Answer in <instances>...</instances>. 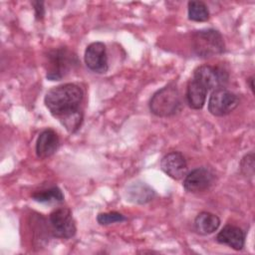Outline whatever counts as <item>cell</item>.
Segmentation results:
<instances>
[{"mask_svg":"<svg viewBox=\"0 0 255 255\" xmlns=\"http://www.w3.org/2000/svg\"><path fill=\"white\" fill-rule=\"evenodd\" d=\"M60 123L65 127V128L73 133L75 131H77L81 125H82V122H83V113L82 111H78V112H75V113H71V114H68L66 116H63V117H60L58 118Z\"/></svg>","mask_w":255,"mask_h":255,"instance_id":"obj_18","label":"cell"},{"mask_svg":"<svg viewBox=\"0 0 255 255\" xmlns=\"http://www.w3.org/2000/svg\"><path fill=\"white\" fill-rule=\"evenodd\" d=\"M188 19L195 22H205L209 19V9L207 5L198 0L189 1L187 4Z\"/></svg>","mask_w":255,"mask_h":255,"instance_id":"obj_16","label":"cell"},{"mask_svg":"<svg viewBox=\"0 0 255 255\" xmlns=\"http://www.w3.org/2000/svg\"><path fill=\"white\" fill-rule=\"evenodd\" d=\"M219 225V217L208 211L200 212L194 219L195 231L200 235H209L215 232Z\"/></svg>","mask_w":255,"mask_h":255,"instance_id":"obj_15","label":"cell"},{"mask_svg":"<svg viewBox=\"0 0 255 255\" xmlns=\"http://www.w3.org/2000/svg\"><path fill=\"white\" fill-rule=\"evenodd\" d=\"M239 105V98L233 92L221 88L212 92L208 100V112L215 117H224L233 112Z\"/></svg>","mask_w":255,"mask_h":255,"instance_id":"obj_6","label":"cell"},{"mask_svg":"<svg viewBox=\"0 0 255 255\" xmlns=\"http://www.w3.org/2000/svg\"><path fill=\"white\" fill-rule=\"evenodd\" d=\"M191 48L194 54L203 59L221 55L225 52V43L218 30L208 28L193 32Z\"/></svg>","mask_w":255,"mask_h":255,"instance_id":"obj_2","label":"cell"},{"mask_svg":"<svg viewBox=\"0 0 255 255\" xmlns=\"http://www.w3.org/2000/svg\"><path fill=\"white\" fill-rule=\"evenodd\" d=\"M214 182V171L208 167L200 166L192 169L184 176L183 187L188 192L198 193L209 189Z\"/></svg>","mask_w":255,"mask_h":255,"instance_id":"obj_8","label":"cell"},{"mask_svg":"<svg viewBox=\"0 0 255 255\" xmlns=\"http://www.w3.org/2000/svg\"><path fill=\"white\" fill-rule=\"evenodd\" d=\"M254 152L251 151L242 157L240 161V170L244 176L252 178L254 175Z\"/></svg>","mask_w":255,"mask_h":255,"instance_id":"obj_20","label":"cell"},{"mask_svg":"<svg viewBox=\"0 0 255 255\" xmlns=\"http://www.w3.org/2000/svg\"><path fill=\"white\" fill-rule=\"evenodd\" d=\"M208 90L199 82L191 78L186 88V102L193 110H200L203 108Z\"/></svg>","mask_w":255,"mask_h":255,"instance_id":"obj_14","label":"cell"},{"mask_svg":"<svg viewBox=\"0 0 255 255\" xmlns=\"http://www.w3.org/2000/svg\"><path fill=\"white\" fill-rule=\"evenodd\" d=\"M59 136L52 128L44 129L36 141V154L39 158H47L53 155L59 147Z\"/></svg>","mask_w":255,"mask_h":255,"instance_id":"obj_11","label":"cell"},{"mask_svg":"<svg viewBox=\"0 0 255 255\" xmlns=\"http://www.w3.org/2000/svg\"><path fill=\"white\" fill-rule=\"evenodd\" d=\"M160 168L172 179L179 180L187 173L186 159L180 151H170L162 156Z\"/></svg>","mask_w":255,"mask_h":255,"instance_id":"obj_10","label":"cell"},{"mask_svg":"<svg viewBox=\"0 0 255 255\" xmlns=\"http://www.w3.org/2000/svg\"><path fill=\"white\" fill-rule=\"evenodd\" d=\"M83 98L84 93L80 86L67 83L49 90L44 98V103L54 117L60 118L80 111Z\"/></svg>","mask_w":255,"mask_h":255,"instance_id":"obj_1","label":"cell"},{"mask_svg":"<svg viewBox=\"0 0 255 255\" xmlns=\"http://www.w3.org/2000/svg\"><path fill=\"white\" fill-rule=\"evenodd\" d=\"M84 60L91 71L98 74L106 73L109 69L106 45L102 42H93L88 45Z\"/></svg>","mask_w":255,"mask_h":255,"instance_id":"obj_9","label":"cell"},{"mask_svg":"<svg viewBox=\"0 0 255 255\" xmlns=\"http://www.w3.org/2000/svg\"><path fill=\"white\" fill-rule=\"evenodd\" d=\"M46 58V78L50 81L62 80L79 64L77 56L67 47L50 50Z\"/></svg>","mask_w":255,"mask_h":255,"instance_id":"obj_4","label":"cell"},{"mask_svg":"<svg viewBox=\"0 0 255 255\" xmlns=\"http://www.w3.org/2000/svg\"><path fill=\"white\" fill-rule=\"evenodd\" d=\"M192 78L203 85L209 92L224 88V85L228 81V74L222 68L201 65L193 71Z\"/></svg>","mask_w":255,"mask_h":255,"instance_id":"obj_7","label":"cell"},{"mask_svg":"<svg viewBox=\"0 0 255 255\" xmlns=\"http://www.w3.org/2000/svg\"><path fill=\"white\" fill-rule=\"evenodd\" d=\"M32 198L41 203H58L64 200V194L58 186L40 190L32 194Z\"/></svg>","mask_w":255,"mask_h":255,"instance_id":"obj_17","label":"cell"},{"mask_svg":"<svg viewBox=\"0 0 255 255\" xmlns=\"http://www.w3.org/2000/svg\"><path fill=\"white\" fill-rule=\"evenodd\" d=\"M155 196L154 190L143 181H134L126 189V198L134 204H145Z\"/></svg>","mask_w":255,"mask_h":255,"instance_id":"obj_13","label":"cell"},{"mask_svg":"<svg viewBox=\"0 0 255 255\" xmlns=\"http://www.w3.org/2000/svg\"><path fill=\"white\" fill-rule=\"evenodd\" d=\"M49 222L53 236L69 239L75 236L77 227L72 211L67 207L57 208L49 215Z\"/></svg>","mask_w":255,"mask_h":255,"instance_id":"obj_5","label":"cell"},{"mask_svg":"<svg viewBox=\"0 0 255 255\" xmlns=\"http://www.w3.org/2000/svg\"><path fill=\"white\" fill-rule=\"evenodd\" d=\"M32 5L34 6L35 10V16L37 20H42L45 15V8H44V2L42 1H34L32 2Z\"/></svg>","mask_w":255,"mask_h":255,"instance_id":"obj_21","label":"cell"},{"mask_svg":"<svg viewBox=\"0 0 255 255\" xmlns=\"http://www.w3.org/2000/svg\"><path fill=\"white\" fill-rule=\"evenodd\" d=\"M126 220H127V217L117 211L104 212V213L98 214V216H97V221L101 225H110L113 223L123 222Z\"/></svg>","mask_w":255,"mask_h":255,"instance_id":"obj_19","label":"cell"},{"mask_svg":"<svg viewBox=\"0 0 255 255\" xmlns=\"http://www.w3.org/2000/svg\"><path fill=\"white\" fill-rule=\"evenodd\" d=\"M216 241L234 250H242L245 244V232L238 226L227 224L216 235Z\"/></svg>","mask_w":255,"mask_h":255,"instance_id":"obj_12","label":"cell"},{"mask_svg":"<svg viewBox=\"0 0 255 255\" xmlns=\"http://www.w3.org/2000/svg\"><path fill=\"white\" fill-rule=\"evenodd\" d=\"M247 83L249 84V87H250L252 93H254V84H253V83H254V77H253V76L249 77V78L247 79Z\"/></svg>","mask_w":255,"mask_h":255,"instance_id":"obj_22","label":"cell"},{"mask_svg":"<svg viewBox=\"0 0 255 255\" xmlns=\"http://www.w3.org/2000/svg\"><path fill=\"white\" fill-rule=\"evenodd\" d=\"M149 111L156 117L167 118L175 115L181 107L179 92L173 84L156 91L149 100Z\"/></svg>","mask_w":255,"mask_h":255,"instance_id":"obj_3","label":"cell"}]
</instances>
